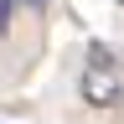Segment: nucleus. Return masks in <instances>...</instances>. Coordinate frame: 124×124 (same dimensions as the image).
Here are the masks:
<instances>
[{
	"instance_id": "f03ea898",
	"label": "nucleus",
	"mask_w": 124,
	"mask_h": 124,
	"mask_svg": "<svg viewBox=\"0 0 124 124\" xmlns=\"http://www.w3.org/2000/svg\"><path fill=\"white\" fill-rule=\"evenodd\" d=\"M16 5H21V10H41L46 0H5V26H10V16H16Z\"/></svg>"
},
{
	"instance_id": "7ed1b4c3",
	"label": "nucleus",
	"mask_w": 124,
	"mask_h": 124,
	"mask_svg": "<svg viewBox=\"0 0 124 124\" xmlns=\"http://www.w3.org/2000/svg\"><path fill=\"white\" fill-rule=\"evenodd\" d=\"M119 5H124V0H119Z\"/></svg>"
},
{
	"instance_id": "f257e3e1",
	"label": "nucleus",
	"mask_w": 124,
	"mask_h": 124,
	"mask_svg": "<svg viewBox=\"0 0 124 124\" xmlns=\"http://www.w3.org/2000/svg\"><path fill=\"white\" fill-rule=\"evenodd\" d=\"M119 98H124V78H119V67H114V52L93 41V46H88V67H83V103L114 108Z\"/></svg>"
}]
</instances>
